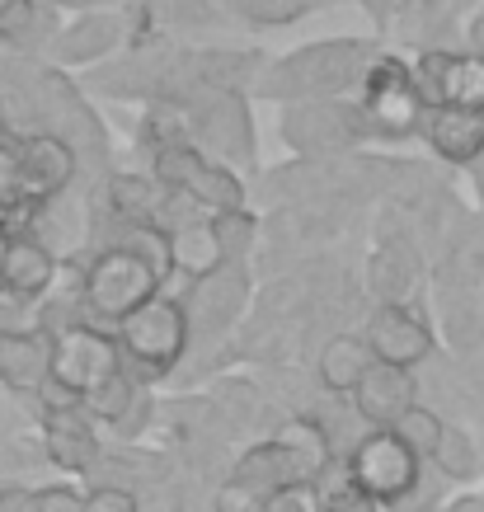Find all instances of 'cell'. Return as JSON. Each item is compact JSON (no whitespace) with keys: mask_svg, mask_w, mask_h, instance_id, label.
Here are the masks:
<instances>
[{"mask_svg":"<svg viewBox=\"0 0 484 512\" xmlns=\"http://www.w3.org/2000/svg\"><path fill=\"white\" fill-rule=\"evenodd\" d=\"M268 52L254 43H141L80 76L90 99L109 104H179L198 90H240L254 99Z\"/></svg>","mask_w":484,"mask_h":512,"instance_id":"1","label":"cell"},{"mask_svg":"<svg viewBox=\"0 0 484 512\" xmlns=\"http://www.w3.org/2000/svg\"><path fill=\"white\" fill-rule=\"evenodd\" d=\"M0 113H5L15 137L66 141L80 160V188H90L94 198L118 174V151H113L109 123L99 118L80 76H71L62 66L0 52Z\"/></svg>","mask_w":484,"mask_h":512,"instance_id":"2","label":"cell"},{"mask_svg":"<svg viewBox=\"0 0 484 512\" xmlns=\"http://www.w3.org/2000/svg\"><path fill=\"white\" fill-rule=\"evenodd\" d=\"M179 278V254L174 240L160 231H132L99 217L94 249L80 268H71V292L80 306V325L118 329L146 301L174 292Z\"/></svg>","mask_w":484,"mask_h":512,"instance_id":"3","label":"cell"},{"mask_svg":"<svg viewBox=\"0 0 484 512\" xmlns=\"http://www.w3.org/2000/svg\"><path fill=\"white\" fill-rule=\"evenodd\" d=\"M386 52L372 33H339V38H311V43L268 57L264 76L254 85L259 104H301V99H358L362 80Z\"/></svg>","mask_w":484,"mask_h":512,"instance_id":"4","label":"cell"},{"mask_svg":"<svg viewBox=\"0 0 484 512\" xmlns=\"http://www.w3.org/2000/svg\"><path fill=\"white\" fill-rule=\"evenodd\" d=\"M179 113L184 137L203 151V156L221 160L235 174H259V127H254V99L240 90H198L165 104Z\"/></svg>","mask_w":484,"mask_h":512,"instance_id":"5","label":"cell"},{"mask_svg":"<svg viewBox=\"0 0 484 512\" xmlns=\"http://www.w3.org/2000/svg\"><path fill=\"white\" fill-rule=\"evenodd\" d=\"M174 296L184 301L188 315V339H193L188 362L231 348V334L254 306V264H207L188 273L174 287Z\"/></svg>","mask_w":484,"mask_h":512,"instance_id":"6","label":"cell"},{"mask_svg":"<svg viewBox=\"0 0 484 512\" xmlns=\"http://www.w3.org/2000/svg\"><path fill=\"white\" fill-rule=\"evenodd\" d=\"M113 339H118V353L141 381H170L179 367L188 362L193 353V339H188V315H184V301L174 292L156 296V301H146L141 311H132L123 325L113 329Z\"/></svg>","mask_w":484,"mask_h":512,"instance_id":"7","label":"cell"},{"mask_svg":"<svg viewBox=\"0 0 484 512\" xmlns=\"http://www.w3.org/2000/svg\"><path fill=\"white\" fill-rule=\"evenodd\" d=\"M278 141L297 160H348L372 146L358 99H301L278 109Z\"/></svg>","mask_w":484,"mask_h":512,"instance_id":"8","label":"cell"},{"mask_svg":"<svg viewBox=\"0 0 484 512\" xmlns=\"http://www.w3.org/2000/svg\"><path fill=\"white\" fill-rule=\"evenodd\" d=\"M127 362L118 353V339L109 329H94V325H71L52 339V362H47V386L38 390V404H80L85 395L113 381L123 372Z\"/></svg>","mask_w":484,"mask_h":512,"instance_id":"9","label":"cell"},{"mask_svg":"<svg viewBox=\"0 0 484 512\" xmlns=\"http://www.w3.org/2000/svg\"><path fill=\"white\" fill-rule=\"evenodd\" d=\"M348 475L358 484V494L372 503L376 512H395L414 503L428 489V466L391 433V428H367L358 437V447L348 451Z\"/></svg>","mask_w":484,"mask_h":512,"instance_id":"10","label":"cell"},{"mask_svg":"<svg viewBox=\"0 0 484 512\" xmlns=\"http://www.w3.org/2000/svg\"><path fill=\"white\" fill-rule=\"evenodd\" d=\"M358 109L372 141H381V146H400V141L419 137L428 109H423L419 85H414V62L400 57L395 47H386L376 57V66L367 71V80H362Z\"/></svg>","mask_w":484,"mask_h":512,"instance_id":"11","label":"cell"},{"mask_svg":"<svg viewBox=\"0 0 484 512\" xmlns=\"http://www.w3.org/2000/svg\"><path fill=\"white\" fill-rule=\"evenodd\" d=\"M414 62L423 109H470L484 113V52L475 47H423Z\"/></svg>","mask_w":484,"mask_h":512,"instance_id":"12","label":"cell"},{"mask_svg":"<svg viewBox=\"0 0 484 512\" xmlns=\"http://www.w3.org/2000/svg\"><path fill=\"white\" fill-rule=\"evenodd\" d=\"M141 43H221L235 24L212 0H118Z\"/></svg>","mask_w":484,"mask_h":512,"instance_id":"13","label":"cell"},{"mask_svg":"<svg viewBox=\"0 0 484 512\" xmlns=\"http://www.w3.org/2000/svg\"><path fill=\"white\" fill-rule=\"evenodd\" d=\"M362 339L372 343L376 362L405 367V372H423L442 353L438 325H433V315L423 306H367Z\"/></svg>","mask_w":484,"mask_h":512,"instance_id":"14","label":"cell"},{"mask_svg":"<svg viewBox=\"0 0 484 512\" xmlns=\"http://www.w3.org/2000/svg\"><path fill=\"white\" fill-rule=\"evenodd\" d=\"M127 47H137V33H132V19L123 15V5H113V10H90V15H76L62 24L57 43L47 52V66H62L71 76H76V71L85 76L94 66L123 57Z\"/></svg>","mask_w":484,"mask_h":512,"instance_id":"15","label":"cell"},{"mask_svg":"<svg viewBox=\"0 0 484 512\" xmlns=\"http://www.w3.org/2000/svg\"><path fill=\"white\" fill-rule=\"evenodd\" d=\"M33 419H38V447H43L47 466L62 470L66 480H85L94 461L104 456L99 423L80 404H38Z\"/></svg>","mask_w":484,"mask_h":512,"instance_id":"16","label":"cell"},{"mask_svg":"<svg viewBox=\"0 0 484 512\" xmlns=\"http://www.w3.org/2000/svg\"><path fill=\"white\" fill-rule=\"evenodd\" d=\"M423 282H428V264H423L419 245L405 231L376 235V249L362 264V292L372 306H423Z\"/></svg>","mask_w":484,"mask_h":512,"instance_id":"17","label":"cell"},{"mask_svg":"<svg viewBox=\"0 0 484 512\" xmlns=\"http://www.w3.org/2000/svg\"><path fill=\"white\" fill-rule=\"evenodd\" d=\"M348 404H353V414H358L367 428H395L409 409H419L423 404L419 372H405V367H386V362H376L372 372L362 376V386L348 395Z\"/></svg>","mask_w":484,"mask_h":512,"instance_id":"18","label":"cell"},{"mask_svg":"<svg viewBox=\"0 0 484 512\" xmlns=\"http://www.w3.org/2000/svg\"><path fill=\"white\" fill-rule=\"evenodd\" d=\"M15 141H19V179H24L29 212L80 184V160L66 141L57 137H15Z\"/></svg>","mask_w":484,"mask_h":512,"instance_id":"19","label":"cell"},{"mask_svg":"<svg viewBox=\"0 0 484 512\" xmlns=\"http://www.w3.org/2000/svg\"><path fill=\"white\" fill-rule=\"evenodd\" d=\"M419 141L433 151V160L452 170H475L484 160V113L470 109H428L419 127Z\"/></svg>","mask_w":484,"mask_h":512,"instance_id":"20","label":"cell"},{"mask_svg":"<svg viewBox=\"0 0 484 512\" xmlns=\"http://www.w3.org/2000/svg\"><path fill=\"white\" fill-rule=\"evenodd\" d=\"M372 367H376V353H372V343L362 339V329H339V334H325V339H320L311 376L325 395L348 400Z\"/></svg>","mask_w":484,"mask_h":512,"instance_id":"21","label":"cell"},{"mask_svg":"<svg viewBox=\"0 0 484 512\" xmlns=\"http://www.w3.org/2000/svg\"><path fill=\"white\" fill-rule=\"evenodd\" d=\"M66 15L47 10L38 0H19L15 10L0 15V52L5 57H29V62H47V52L57 43Z\"/></svg>","mask_w":484,"mask_h":512,"instance_id":"22","label":"cell"},{"mask_svg":"<svg viewBox=\"0 0 484 512\" xmlns=\"http://www.w3.org/2000/svg\"><path fill=\"white\" fill-rule=\"evenodd\" d=\"M62 273H66L62 259H57L43 240H33L29 231H15L10 254H5V278H0V287H10V292H19V296H38V301H47V296L62 287Z\"/></svg>","mask_w":484,"mask_h":512,"instance_id":"23","label":"cell"},{"mask_svg":"<svg viewBox=\"0 0 484 512\" xmlns=\"http://www.w3.org/2000/svg\"><path fill=\"white\" fill-rule=\"evenodd\" d=\"M259 245H264V226L254 217V207L207 217V254H212V264H254Z\"/></svg>","mask_w":484,"mask_h":512,"instance_id":"24","label":"cell"},{"mask_svg":"<svg viewBox=\"0 0 484 512\" xmlns=\"http://www.w3.org/2000/svg\"><path fill=\"white\" fill-rule=\"evenodd\" d=\"M428 470L438 475L442 484H456V489H475L484 480V447L475 442L466 423H447L442 433V447L438 456L428 461Z\"/></svg>","mask_w":484,"mask_h":512,"instance_id":"25","label":"cell"},{"mask_svg":"<svg viewBox=\"0 0 484 512\" xmlns=\"http://www.w3.org/2000/svg\"><path fill=\"white\" fill-rule=\"evenodd\" d=\"M235 29H292L301 19L320 15V0H212Z\"/></svg>","mask_w":484,"mask_h":512,"instance_id":"26","label":"cell"},{"mask_svg":"<svg viewBox=\"0 0 484 512\" xmlns=\"http://www.w3.org/2000/svg\"><path fill=\"white\" fill-rule=\"evenodd\" d=\"M0 512H85V489L71 480H0Z\"/></svg>","mask_w":484,"mask_h":512,"instance_id":"27","label":"cell"},{"mask_svg":"<svg viewBox=\"0 0 484 512\" xmlns=\"http://www.w3.org/2000/svg\"><path fill=\"white\" fill-rule=\"evenodd\" d=\"M38 339H52L47 301L0 287V343H38Z\"/></svg>","mask_w":484,"mask_h":512,"instance_id":"28","label":"cell"},{"mask_svg":"<svg viewBox=\"0 0 484 512\" xmlns=\"http://www.w3.org/2000/svg\"><path fill=\"white\" fill-rule=\"evenodd\" d=\"M391 433L400 437V442H405V447L414 451V456H419L423 466H428V461L438 456V447H442V433H447V419H442L438 409H428V404H419V409H409L405 419L395 423Z\"/></svg>","mask_w":484,"mask_h":512,"instance_id":"29","label":"cell"},{"mask_svg":"<svg viewBox=\"0 0 484 512\" xmlns=\"http://www.w3.org/2000/svg\"><path fill=\"white\" fill-rule=\"evenodd\" d=\"M33 466H47L43 447H38V437H0V480H19L24 470Z\"/></svg>","mask_w":484,"mask_h":512,"instance_id":"30","label":"cell"},{"mask_svg":"<svg viewBox=\"0 0 484 512\" xmlns=\"http://www.w3.org/2000/svg\"><path fill=\"white\" fill-rule=\"evenodd\" d=\"M268 498L254 494V489H240V484L221 480L217 489H212V498H207V512H264Z\"/></svg>","mask_w":484,"mask_h":512,"instance_id":"31","label":"cell"},{"mask_svg":"<svg viewBox=\"0 0 484 512\" xmlns=\"http://www.w3.org/2000/svg\"><path fill=\"white\" fill-rule=\"evenodd\" d=\"M85 512H141V498L127 489H85Z\"/></svg>","mask_w":484,"mask_h":512,"instance_id":"32","label":"cell"},{"mask_svg":"<svg viewBox=\"0 0 484 512\" xmlns=\"http://www.w3.org/2000/svg\"><path fill=\"white\" fill-rule=\"evenodd\" d=\"M38 5L57 10V15H66V19H76V15H90V10H113L118 0H38Z\"/></svg>","mask_w":484,"mask_h":512,"instance_id":"33","label":"cell"},{"mask_svg":"<svg viewBox=\"0 0 484 512\" xmlns=\"http://www.w3.org/2000/svg\"><path fill=\"white\" fill-rule=\"evenodd\" d=\"M264 512H315V508H311V498H306V489H287V494L268 498Z\"/></svg>","mask_w":484,"mask_h":512,"instance_id":"34","label":"cell"},{"mask_svg":"<svg viewBox=\"0 0 484 512\" xmlns=\"http://www.w3.org/2000/svg\"><path fill=\"white\" fill-rule=\"evenodd\" d=\"M442 512H484V489H456V494L442 503Z\"/></svg>","mask_w":484,"mask_h":512,"instance_id":"35","label":"cell"},{"mask_svg":"<svg viewBox=\"0 0 484 512\" xmlns=\"http://www.w3.org/2000/svg\"><path fill=\"white\" fill-rule=\"evenodd\" d=\"M428 475H433V470H428ZM395 512H442V503H438V494H428V489H423L414 503H405V508H395Z\"/></svg>","mask_w":484,"mask_h":512,"instance_id":"36","label":"cell"},{"mask_svg":"<svg viewBox=\"0 0 484 512\" xmlns=\"http://www.w3.org/2000/svg\"><path fill=\"white\" fill-rule=\"evenodd\" d=\"M10 240H15V231L0 221V278H5V254H10Z\"/></svg>","mask_w":484,"mask_h":512,"instance_id":"37","label":"cell"},{"mask_svg":"<svg viewBox=\"0 0 484 512\" xmlns=\"http://www.w3.org/2000/svg\"><path fill=\"white\" fill-rule=\"evenodd\" d=\"M470 47H475V52H484V10L475 15V24H470Z\"/></svg>","mask_w":484,"mask_h":512,"instance_id":"38","label":"cell"},{"mask_svg":"<svg viewBox=\"0 0 484 512\" xmlns=\"http://www.w3.org/2000/svg\"><path fill=\"white\" fill-rule=\"evenodd\" d=\"M5 141H15V132H10V123H5V113H0V146Z\"/></svg>","mask_w":484,"mask_h":512,"instance_id":"39","label":"cell"},{"mask_svg":"<svg viewBox=\"0 0 484 512\" xmlns=\"http://www.w3.org/2000/svg\"><path fill=\"white\" fill-rule=\"evenodd\" d=\"M19 0H0V15H5V10H15Z\"/></svg>","mask_w":484,"mask_h":512,"instance_id":"40","label":"cell"},{"mask_svg":"<svg viewBox=\"0 0 484 512\" xmlns=\"http://www.w3.org/2000/svg\"><path fill=\"white\" fill-rule=\"evenodd\" d=\"M320 5H325V10H329V5H339V0H320Z\"/></svg>","mask_w":484,"mask_h":512,"instance_id":"41","label":"cell"},{"mask_svg":"<svg viewBox=\"0 0 484 512\" xmlns=\"http://www.w3.org/2000/svg\"><path fill=\"white\" fill-rule=\"evenodd\" d=\"M480 188H484V170H480Z\"/></svg>","mask_w":484,"mask_h":512,"instance_id":"42","label":"cell"}]
</instances>
